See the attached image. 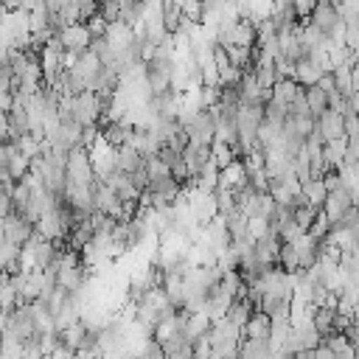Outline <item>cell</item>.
Here are the masks:
<instances>
[{
    "label": "cell",
    "instance_id": "1",
    "mask_svg": "<svg viewBox=\"0 0 359 359\" xmlns=\"http://www.w3.org/2000/svg\"><path fill=\"white\" fill-rule=\"evenodd\" d=\"M65 177L73 185H93L95 174H93V163H90V151L87 149H73L67 151V163H65Z\"/></svg>",
    "mask_w": 359,
    "mask_h": 359
},
{
    "label": "cell",
    "instance_id": "2",
    "mask_svg": "<svg viewBox=\"0 0 359 359\" xmlns=\"http://www.w3.org/2000/svg\"><path fill=\"white\" fill-rule=\"evenodd\" d=\"M70 118H73L81 129H87V126H98V121H101V101H98V95L90 93V90L79 93V95L73 98Z\"/></svg>",
    "mask_w": 359,
    "mask_h": 359
},
{
    "label": "cell",
    "instance_id": "3",
    "mask_svg": "<svg viewBox=\"0 0 359 359\" xmlns=\"http://www.w3.org/2000/svg\"><path fill=\"white\" fill-rule=\"evenodd\" d=\"M0 337L17 339V342H22V345H25L31 337H36V328H34V320H31V306H28V303L17 306V309L8 314V325H6V331H3Z\"/></svg>",
    "mask_w": 359,
    "mask_h": 359
},
{
    "label": "cell",
    "instance_id": "4",
    "mask_svg": "<svg viewBox=\"0 0 359 359\" xmlns=\"http://www.w3.org/2000/svg\"><path fill=\"white\" fill-rule=\"evenodd\" d=\"M171 70H174V62H160V59L146 62V90H149V98L171 93Z\"/></svg>",
    "mask_w": 359,
    "mask_h": 359
},
{
    "label": "cell",
    "instance_id": "5",
    "mask_svg": "<svg viewBox=\"0 0 359 359\" xmlns=\"http://www.w3.org/2000/svg\"><path fill=\"white\" fill-rule=\"evenodd\" d=\"M34 224L28 222V219H22L20 213H8L3 222H0V233H3V241H8V244H14V247H25L28 244V238L34 236Z\"/></svg>",
    "mask_w": 359,
    "mask_h": 359
},
{
    "label": "cell",
    "instance_id": "6",
    "mask_svg": "<svg viewBox=\"0 0 359 359\" xmlns=\"http://www.w3.org/2000/svg\"><path fill=\"white\" fill-rule=\"evenodd\" d=\"M56 36H59V42H62V50L70 53V56H79V53L90 50V42H93V36H90V31H87L84 22L67 25V28L56 31Z\"/></svg>",
    "mask_w": 359,
    "mask_h": 359
},
{
    "label": "cell",
    "instance_id": "7",
    "mask_svg": "<svg viewBox=\"0 0 359 359\" xmlns=\"http://www.w3.org/2000/svg\"><path fill=\"white\" fill-rule=\"evenodd\" d=\"M182 129H185L191 146H210L213 143V115H210V109H202L199 115H194Z\"/></svg>",
    "mask_w": 359,
    "mask_h": 359
},
{
    "label": "cell",
    "instance_id": "8",
    "mask_svg": "<svg viewBox=\"0 0 359 359\" xmlns=\"http://www.w3.org/2000/svg\"><path fill=\"white\" fill-rule=\"evenodd\" d=\"M202 241L219 255V252H224L227 247H230V233H227V224H224V219L222 216H216V219H210L205 227H202Z\"/></svg>",
    "mask_w": 359,
    "mask_h": 359
},
{
    "label": "cell",
    "instance_id": "9",
    "mask_svg": "<svg viewBox=\"0 0 359 359\" xmlns=\"http://www.w3.org/2000/svg\"><path fill=\"white\" fill-rule=\"evenodd\" d=\"M93 205H95V213H101V216H118V210H121V199H118V194L109 188V185H104V182H95L93 185Z\"/></svg>",
    "mask_w": 359,
    "mask_h": 359
},
{
    "label": "cell",
    "instance_id": "10",
    "mask_svg": "<svg viewBox=\"0 0 359 359\" xmlns=\"http://www.w3.org/2000/svg\"><path fill=\"white\" fill-rule=\"evenodd\" d=\"M351 208H353V202H351V194H348V191L339 185L337 191H331V194L325 196L323 213L328 216V222H331V224H337V222H339V219H342V216H345Z\"/></svg>",
    "mask_w": 359,
    "mask_h": 359
},
{
    "label": "cell",
    "instance_id": "11",
    "mask_svg": "<svg viewBox=\"0 0 359 359\" xmlns=\"http://www.w3.org/2000/svg\"><path fill=\"white\" fill-rule=\"evenodd\" d=\"M292 250H294V255H297L300 272L309 269V266H314L317 258H320V241H317L314 236H309V233H303L300 238H294V241H292Z\"/></svg>",
    "mask_w": 359,
    "mask_h": 359
},
{
    "label": "cell",
    "instance_id": "12",
    "mask_svg": "<svg viewBox=\"0 0 359 359\" xmlns=\"http://www.w3.org/2000/svg\"><path fill=\"white\" fill-rule=\"evenodd\" d=\"M210 331V317L205 311H185V325H182V337L194 345L196 339L208 337Z\"/></svg>",
    "mask_w": 359,
    "mask_h": 359
},
{
    "label": "cell",
    "instance_id": "13",
    "mask_svg": "<svg viewBox=\"0 0 359 359\" xmlns=\"http://www.w3.org/2000/svg\"><path fill=\"white\" fill-rule=\"evenodd\" d=\"M317 129H320V135L325 137V143H328V140H342V137H345V118H342L339 112L328 109V112H323V115L317 118Z\"/></svg>",
    "mask_w": 359,
    "mask_h": 359
},
{
    "label": "cell",
    "instance_id": "14",
    "mask_svg": "<svg viewBox=\"0 0 359 359\" xmlns=\"http://www.w3.org/2000/svg\"><path fill=\"white\" fill-rule=\"evenodd\" d=\"M269 328H272V320H269L264 311H252V317H250L247 325L241 328V339L269 342Z\"/></svg>",
    "mask_w": 359,
    "mask_h": 359
},
{
    "label": "cell",
    "instance_id": "15",
    "mask_svg": "<svg viewBox=\"0 0 359 359\" xmlns=\"http://www.w3.org/2000/svg\"><path fill=\"white\" fill-rule=\"evenodd\" d=\"M247 185V168H244V163L241 160H233L227 168H222L219 171V185L216 188H227V191H238V188H244Z\"/></svg>",
    "mask_w": 359,
    "mask_h": 359
},
{
    "label": "cell",
    "instance_id": "16",
    "mask_svg": "<svg viewBox=\"0 0 359 359\" xmlns=\"http://www.w3.org/2000/svg\"><path fill=\"white\" fill-rule=\"evenodd\" d=\"M28 165H31V160L22 157L14 143H6V177H8L11 182H20V180L28 174Z\"/></svg>",
    "mask_w": 359,
    "mask_h": 359
},
{
    "label": "cell",
    "instance_id": "17",
    "mask_svg": "<svg viewBox=\"0 0 359 359\" xmlns=\"http://www.w3.org/2000/svg\"><path fill=\"white\" fill-rule=\"evenodd\" d=\"M325 70H323V65H317L314 59H300V62H294V81L306 90V87H314L317 81H320V76H323Z\"/></svg>",
    "mask_w": 359,
    "mask_h": 359
},
{
    "label": "cell",
    "instance_id": "18",
    "mask_svg": "<svg viewBox=\"0 0 359 359\" xmlns=\"http://www.w3.org/2000/svg\"><path fill=\"white\" fill-rule=\"evenodd\" d=\"M300 90H303V87H300L294 79H278L275 87H272V98H269V101H275L278 107H283V109L289 112V104H292V98H294Z\"/></svg>",
    "mask_w": 359,
    "mask_h": 359
},
{
    "label": "cell",
    "instance_id": "19",
    "mask_svg": "<svg viewBox=\"0 0 359 359\" xmlns=\"http://www.w3.org/2000/svg\"><path fill=\"white\" fill-rule=\"evenodd\" d=\"M300 194H303V199H306V205L309 208H314V210H323V205H325V196H328V191H325V185H323V180H306V182H300Z\"/></svg>",
    "mask_w": 359,
    "mask_h": 359
},
{
    "label": "cell",
    "instance_id": "20",
    "mask_svg": "<svg viewBox=\"0 0 359 359\" xmlns=\"http://www.w3.org/2000/svg\"><path fill=\"white\" fill-rule=\"evenodd\" d=\"M252 311H255V306H252L247 297H236V300H233V306H230V311L224 314V320H227V323H233V325L241 331V328L247 325V320L252 317Z\"/></svg>",
    "mask_w": 359,
    "mask_h": 359
},
{
    "label": "cell",
    "instance_id": "21",
    "mask_svg": "<svg viewBox=\"0 0 359 359\" xmlns=\"http://www.w3.org/2000/svg\"><path fill=\"white\" fill-rule=\"evenodd\" d=\"M84 337H87V325L79 320V323H73V325H67V328H62V331H59V345H65L67 351L79 353V348H81Z\"/></svg>",
    "mask_w": 359,
    "mask_h": 359
},
{
    "label": "cell",
    "instance_id": "22",
    "mask_svg": "<svg viewBox=\"0 0 359 359\" xmlns=\"http://www.w3.org/2000/svg\"><path fill=\"white\" fill-rule=\"evenodd\" d=\"M115 160H118V171H121V174H126V177H132L137 168H143V157H140L129 143L118 149Z\"/></svg>",
    "mask_w": 359,
    "mask_h": 359
},
{
    "label": "cell",
    "instance_id": "23",
    "mask_svg": "<svg viewBox=\"0 0 359 359\" xmlns=\"http://www.w3.org/2000/svg\"><path fill=\"white\" fill-rule=\"evenodd\" d=\"M238 359H275V351L269 348V342L241 339V345H238Z\"/></svg>",
    "mask_w": 359,
    "mask_h": 359
},
{
    "label": "cell",
    "instance_id": "24",
    "mask_svg": "<svg viewBox=\"0 0 359 359\" xmlns=\"http://www.w3.org/2000/svg\"><path fill=\"white\" fill-rule=\"evenodd\" d=\"M303 95H306V104H309V115L317 121L323 112H328V95L314 84V87H306L303 90Z\"/></svg>",
    "mask_w": 359,
    "mask_h": 359
},
{
    "label": "cell",
    "instance_id": "25",
    "mask_svg": "<svg viewBox=\"0 0 359 359\" xmlns=\"http://www.w3.org/2000/svg\"><path fill=\"white\" fill-rule=\"evenodd\" d=\"M17 306H22V300L17 297V292L11 286V275H0V311L11 314Z\"/></svg>",
    "mask_w": 359,
    "mask_h": 359
},
{
    "label": "cell",
    "instance_id": "26",
    "mask_svg": "<svg viewBox=\"0 0 359 359\" xmlns=\"http://www.w3.org/2000/svg\"><path fill=\"white\" fill-rule=\"evenodd\" d=\"M219 289H222V292H227V294H233V297H241L247 286H244V280H241L238 269H224V272H222V278H219Z\"/></svg>",
    "mask_w": 359,
    "mask_h": 359
},
{
    "label": "cell",
    "instance_id": "27",
    "mask_svg": "<svg viewBox=\"0 0 359 359\" xmlns=\"http://www.w3.org/2000/svg\"><path fill=\"white\" fill-rule=\"evenodd\" d=\"M334 314H337V309H328V306H320L311 311V323L320 331V337H328L334 331Z\"/></svg>",
    "mask_w": 359,
    "mask_h": 359
},
{
    "label": "cell",
    "instance_id": "28",
    "mask_svg": "<svg viewBox=\"0 0 359 359\" xmlns=\"http://www.w3.org/2000/svg\"><path fill=\"white\" fill-rule=\"evenodd\" d=\"M17 261H20V247L3 241V244H0V269H3L6 275H14V272H20V269H17Z\"/></svg>",
    "mask_w": 359,
    "mask_h": 359
},
{
    "label": "cell",
    "instance_id": "29",
    "mask_svg": "<svg viewBox=\"0 0 359 359\" xmlns=\"http://www.w3.org/2000/svg\"><path fill=\"white\" fill-rule=\"evenodd\" d=\"M213 202H216L219 216H227L230 210H236V194L227 191V188H216V191H213Z\"/></svg>",
    "mask_w": 359,
    "mask_h": 359
},
{
    "label": "cell",
    "instance_id": "30",
    "mask_svg": "<svg viewBox=\"0 0 359 359\" xmlns=\"http://www.w3.org/2000/svg\"><path fill=\"white\" fill-rule=\"evenodd\" d=\"M314 216H317V210H314V208H309V205H303V208H294V210H292V219H294V224H297L303 233H309V227H311Z\"/></svg>",
    "mask_w": 359,
    "mask_h": 359
},
{
    "label": "cell",
    "instance_id": "31",
    "mask_svg": "<svg viewBox=\"0 0 359 359\" xmlns=\"http://www.w3.org/2000/svg\"><path fill=\"white\" fill-rule=\"evenodd\" d=\"M328 230H331L328 216H325L323 210H317V216H314V222H311V227H309V236H314L317 241H323V238L328 236Z\"/></svg>",
    "mask_w": 359,
    "mask_h": 359
},
{
    "label": "cell",
    "instance_id": "32",
    "mask_svg": "<svg viewBox=\"0 0 359 359\" xmlns=\"http://www.w3.org/2000/svg\"><path fill=\"white\" fill-rule=\"evenodd\" d=\"M180 14L191 22H202V3H194V0H180Z\"/></svg>",
    "mask_w": 359,
    "mask_h": 359
},
{
    "label": "cell",
    "instance_id": "33",
    "mask_svg": "<svg viewBox=\"0 0 359 359\" xmlns=\"http://www.w3.org/2000/svg\"><path fill=\"white\" fill-rule=\"evenodd\" d=\"M292 6H294L297 22H309V17H311V11H314V0H292Z\"/></svg>",
    "mask_w": 359,
    "mask_h": 359
},
{
    "label": "cell",
    "instance_id": "34",
    "mask_svg": "<svg viewBox=\"0 0 359 359\" xmlns=\"http://www.w3.org/2000/svg\"><path fill=\"white\" fill-rule=\"evenodd\" d=\"M317 87H320L328 98H331V95H337V81H334V76H331V73H323V76H320V81H317Z\"/></svg>",
    "mask_w": 359,
    "mask_h": 359
},
{
    "label": "cell",
    "instance_id": "35",
    "mask_svg": "<svg viewBox=\"0 0 359 359\" xmlns=\"http://www.w3.org/2000/svg\"><path fill=\"white\" fill-rule=\"evenodd\" d=\"M345 137H359V115H345Z\"/></svg>",
    "mask_w": 359,
    "mask_h": 359
},
{
    "label": "cell",
    "instance_id": "36",
    "mask_svg": "<svg viewBox=\"0 0 359 359\" xmlns=\"http://www.w3.org/2000/svg\"><path fill=\"white\" fill-rule=\"evenodd\" d=\"M11 107H14V93L11 90H0V112H11Z\"/></svg>",
    "mask_w": 359,
    "mask_h": 359
},
{
    "label": "cell",
    "instance_id": "37",
    "mask_svg": "<svg viewBox=\"0 0 359 359\" xmlns=\"http://www.w3.org/2000/svg\"><path fill=\"white\" fill-rule=\"evenodd\" d=\"M73 356H76L73 351H67L65 345H59V348H56V351H53L50 356H45V359H73Z\"/></svg>",
    "mask_w": 359,
    "mask_h": 359
},
{
    "label": "cell",
    "instance_id": "38",
    "mask_svg": "<svg viewBox=\"0 0 359 359\" xmlns=\"http://www.w3.org/2000/svg\"><path fill=\"white\" fill-rule=\"evenodd\" d=\"M6 140H8V115L0 112V143H6Z\"/></svg>",
    "mask_w": 359,
    "mask_h": 359
},
{
    "label": "cell",
    "instance_id": "39",
    "mask_svg": "<svg viewBox=\"0 0 359 359\" xmlns=\"http://www.w3.org/2000/svg\"><path fill=\"white\" fill-rule=\"evenodd\" d=\"M314 359H337V356H334L325 345H317V348H314Z\"/></svg>",
    "mask_w": 359,
    "mask_h": 359
},
{
    "label": "cell",
    "instance_id": "40",
    "mask_svg": "<svg viewBox=\"0 0 359 359\" xmlns=\"http://www.w3.org/2000/svg\"><path fill=\"white\" fill-rule=\"evenodd\" d=\"M6 174V143H0V177Z\"/></svg>",
    "mask_w": 359,
    "mask_h": 359
},
{
    "label": "cell",
    "instance_id": "41",
    "mask_svg": "<svg viewBox=\"0 0 359 359\" xmlns=\"http://www.w3.org/2000/svg\"><path fill=\"white\" fill-rule=\"evenodd\" d=\"M6 325H8V314H6V311H0V334L6 331Z\"/></svg>",
    "mask_w": 359,
    "mask_h": 359
}]
</instances>
